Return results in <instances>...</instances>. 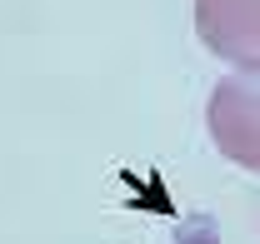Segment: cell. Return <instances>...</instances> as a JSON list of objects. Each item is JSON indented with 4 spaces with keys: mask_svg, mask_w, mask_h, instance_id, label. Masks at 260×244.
<instances>
[{
    "mask_svg": "<svg viewBox=\"0 0 260 244\" xmlns=\"http://www.w3.org/2000/svg\"><path fill=\"white\" fill-rule=\"evenodd\" d=\"M205 125H210L215 150L230 165L260 175V70L220 80L210 90V105H205Z\"/></svg>",
    "mask_w": 260,
    "mask_h": 244,
    "instance_id": "1",
    "label": "cell"
},
{
    "mask_svg": "<svg viewBox=\"0 0 260 244\" xmlns=\"http://www.w3.org/2000/svg\"><path fill=\"white\" fill-rule=\"evenodd\" d=\"M195 35L210 55L260 70V0H195Z\"/></svg>",
    "mask_w": 260,
    "mask_h": 244,
    "instance_id": "2",
    "label": "cell"
}]
</instances>
